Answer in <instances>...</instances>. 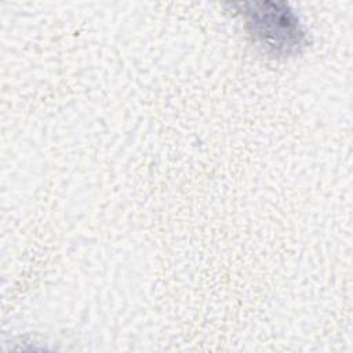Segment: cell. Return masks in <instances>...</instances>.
I'll list each match as a JSON object with an SVG mask.
<instances>
[{
  "instance_id": "1",
  "label": "cell",
  "mask_w": 353,
  "mask_h": 353,
  "mask_svg": "<svg viewBox=\"0 0 353 353\" xmlns=\"http://www.w3.org/2000/svg\"><path fill=\"white\" fill-rule=\"evenodd\" d=\"M262 8L248 11V25L251 34L262 46L266 52L273 55H291L299 51L303 46V32L292 11L279 8L280 4L272 3V10L268 4H259Z\"/></svg>"
}]
</instances>
